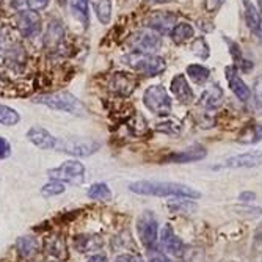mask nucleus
Returning <instances> with one entry per match:
<instances>
[{
  "label": "nucleus",
  "mask_w": 262,
  "mask_h": 262,
  "mask_svg": "<svg viewBox=\"0 0 262 262\" xmlns=\"http://www.w3.org/2000/svg\"><path fill=\"white\" fill-rule=\"evenodd\" d=\"M129 190L137 195H146V196H174V198H187V200H196L201 196L200 192L195 188L168 181H138L129 185Z\"/></svg>",
  "instance_id": "obj_1"
},
{
  "label": "nucleus",
  "mask_w": 262,
  "mask_h": 262,
  "mask_svg": "<svg viewBox=\"0 0 262 262\" xmlns=\"http://www.w3.org/2000/svg\"><path fill=\"white\" fill-rule=\"evenodd\" d=\"M33 102L46 105V107L57 110V112L71 113V115H85L86 113V108H85L83 102L69 91H57V93H49V94H39V96H35Z\"/></svg>",
  "instance_id": "obj_2"
},
{
  "label": "nucleus",
  "mask_w": 262,
  "mask_h": 262,
  "mask_svg": "<svg viewBox=\"0 0 262 262\" xmlns=\"http://www.w3.org/2000/svg\"><path fill=\"white\" fill-rule=\"evenodd\" d=\"M0 58L13 68L26 64V47L10 27L0 29Z\"/></svg>",
  "instance_id": "obj_3"
},
{
  "label": "nucleus",
  "mask_w": 262,
  "mask_h": 262,
  "mask_svg": "<svg viewBox=\"0 0 262 262\" xmlns=\"http://www.w3.org/2000/svg\"><path fill=\"white\" fill-rule=\"evenodd\" d=\"M121 61L129 66L132 71L135 73H140V74H145V76H149V77H154V76H159L162 74L163 71L166 69V63L162 57H157L154 54H145V52H130V54H126Z\"/></svg>",
  "instance_id": "obj_4"
},
{
  "label": "nucleus",
  "mask_w": 262,
  "mask_h": 262,
  "mask_svg": "<svg viewBox=\"0 0 262 262\" xmlns=\"http://www.w3.org/2000/svg\"><path fill=\"white\" fill-rule=\"evenodd\" d=\"M101 148V143L93 138H80V137H64L57 138L55 151L76 156V157H86L94 154Z\"/></svg>",
  "instance_id": "obj_5"
},
{
  "label": "nucleus",
  "mask_w": 262,
  "mask_h": 262,
  "mask_svg": "<svg viewBox=\"0 0 262 262\" xmlns=\"http://www.w3.org/2000/svg\"><path fill=\"white\" fill-rule=\"evenodd\" d=\"M143 104H145V107L149 112H152L154 115H159V116L170 115L171 107H173L168 91H166L162 85H152V86L146 88L145 93H143Z\"/></svg>",
  "instance_id": "obj_6"
},
{
  "label": "nucleus",
  "mask_w": 262,
  "mask_h": 262,
  "mask_svg": "<svg viewBox=\"0 0 262 262\" xmlns=\"http://www.w3.org/2000/svg\"><path fill=\"white\" fill-rule=\"evenodd\" d=\"M137 234L138 239L148 251H154L159 242V223L154 213L146 210L137 219Z\"/></svg>",
  "instance_id": "obj_7"
},
{
  "label": "nucleus",
  "mask_w": 262,
  "mask_h": 262,
  "mask_svg": "<svg viewBox=\"0 0 262 262\" xmlns=\"http://www.w3.org/2000/svg\"><path fill=\"white\" fill-rule=\"evenodd\" d=\"M47 176L52 181L80 185L85 181V166L82 162L77 160H66L61 165L55 166V168H51L47 171Z\"/></svg>",
  "instance_id": "obj_8"
},
{
  "label": "nucleus",
  "mask_w": 262,
  "mask_h": 262,
  "mask_svg": "<svg viewBox=\"0 0 262 262\" xmlns=\"http://www.w3.org/2000/svg\"><path fill=\"white\" fill-rule=\"evenodd\" d=\"M127 42L137 52L151 54V52H156L160 49V46L163 44V39H162L160 33L146 27V29H141V30H137L135 33H132L129 36Z\"/></svg>",
  "instance_id": "obj_9"
},
{
  "label": "nucleus",
  "mask_w": 262,
  "mask_h": 262,
  "mask_svg": "<svg viewBox=\"0 0 262 262\" xmlns=\"http://www.w3.org/2000/svg\"><path fill=\"white\" fill-rule=\"evenodd\" d=\"M16 24H17L19 35L22 38H33L41 33V27H42L41 16L38 14V11H33L30 8L17 14Z\"/></svg>",
  "instance_id": "obj_10"
},
{
  "label": "nucleus",
  "mask_w": 262,
  "mask_h": 262,
  "mask_svg": "<svg viewBox=\"0 0 262 262\" xmlns=\"http://www.w3.org/2000/svg\"><path fill=\"white\" fill-rule=\"evenodd\" d=\"M64 42V27L63 24L57 19H51L47 24L44 36H42V44L44 49L49 54H57Z\"/></svg>",
  "instance_id": "obj_11"
},
{
  "label": "nucleus",
  "mask_w": 262,
  "mask_h": 262,
  "mask_svg": "<svg viewBox=\"0 0 262 262\" xmlns=\"http://www.w3.org/2000/svg\"><path fill=\"white\" fill-rule=\"evenodd\" d=\"M160 241V248L163 250V253L166 256L171 257H182L185 253V245L184 242L179 239V237L174 234V231L171 229L170 225H165L162 228V232L159 235Z\"/></svg>",
  "instance_id": "obj_12"
},
{
  "label": "nucleus",
  "mask_w": 262,
  "mask_h": 262,
  "mask_svg": "<svg viewBox=\"0 0 262 262\" xmlns=\"http://www.w3.org/2000/svg\"><path fill=\"white\" fill-rule=\"evenodd\" d=\"M44 256L51 262H63L68 259V247L61 234L47 235L44 241Z\"/></svg>",
  "instance_id": "obj_13"
},
{
  "label": "nucleus",
  "mask_w": 262,
  "mask_h": 262,
  "mask_svg": "<svg viewBox=\"0 0 262 262\" xmlns=\"http://www.w3.org/2000/svg\"><path fill=\"white\" fill-rule=\"evenodd\" d=\"M225 76L228 80V86L234 93V96L241 102H248L251 99V91L248 85L244 82V79L239 74V69L235 66H226L225 68Z\"/></svg>",
  "instance_id": "obj_14"
},
{
  "label": "nucleus",
  "mask_w": 262,
  "mask_h": 262,
  "mask_svg": "<svg viewBox=\"0 0 262 262\" xmlns=\"http://www.w3.org/2000/svg\"><path fill=\"white\" fill-rule=\"evenodd\" d=\"M174 22L176 14L168 11H154L146 17V27L160 35H165L171 27H174Z\"/></svg>",
  "instance_id": "obj_15"
},
{
  "label": "nucleus",
  "mask_w": 262,
  "mask_h": 262,
  "mask_svg": "<svg viewBox=\"0 0 262 262\" xmlns=\"http://www.w3.org/2000/svg\"><path fill=\"white\" fill-rule=\"evenodd\" d=\"M170 88H171L174 99L179 104L188 105V104L193 102V99H195L193 90H192V86H190V83L187 82V77L184 74H176L171 79V86Z\"/></svg>",
  "instance_id": "obj_16"
},
{
  "label": "nucleus",
  "mask_w": 262,
  "mask_h": 262,
  "mask_svg": "<svg viewBox=\"0 0 262 262\" xmlns=\"http://www.w3.org/2000/svg\"><path fill=\"white\" fill-rule=\"evenodd\" d=\"M27 138L33 146L39 149H55L57 145V137H54L49 130L39 126L30 127L27 132Z\"/></svg>",
  "instance_id": "obj_17"
},
{
  "label": "nucleus",
  "mask_w": 262,
  "mask_h": 262,
  "mask_svg": "<svg viewBox=\"0 0 262 262\" xmlns=\"http://www.w3.org/2000/svg\"><path fill=\"white\" fill-rule=\"evenodd\" d=\"M110 90L118 96H129L137 86V79L129 73H115L110 79Z\"/></svg>",
  "instance_id": "obj_18"
},
{
  "label": "nucleus",
  "mask_w": 262,
  "mask_h": 262,
  "mask_svg": "<svg viewBox=\"0 0 262 262\" xmlns=\"http://www.w3.org/2000/svg\"><path fill=\"white\" fill-rule=\"evenodd\" d=\"M262 165V151H251L245 154L234 156L225 160L223 166L226 168H254Z\"/></svg>",
  "instance_id": "obj_19"
},
{
  "label": "nucleus",
  "mask_w": 262,
  "mask_h": 262,
  "mask_svg": "<svg viewBox=\"0 0 262 262\" xmlns=\"http://www.w3.org/2000/svg\"><path fill=\"white\" fill-rule=\"evenodd\" d=\"M206 156H207V151L203 146L195 145V146H190L184 151L168 154L165 157V162H168V163H192V162L203 160Z\"/></svg>",
  "instance_id": "obj_20"
},
{
  "label": "nucleus",
  "mask_w": 262,
  "mask_h": 262,
  "mask_svg": "<svg viewBox=\"0 0 262 262\" xmlns=\"http://www.w3.org/2000/svg\"><path fill=\"white\" fill-rule=\"evenodd\" d=\"M223 102H225V91L217 83L204 90L203 94L200 96V105L207 110H215V108L222 107Z\"/></svg>",
  "instance_id": "obj_21"
},
{
  "label": "nucleus",
  "mask_w": 262,
  "mask_h": 262,
  "mask_svg": "<svg viewBox=\"0 0 262 262\" xmlns=\"http://www.w3.org/2000/svg\"><path fill=\"white\" fill-rule=\"evenodd\" d=\"M74 248L79 253H93L102 248L104 242L99 235H90V234H82V235H76L74 237Z\"/></svg>",
  "instance_id": "obj_22"
},
{
  "label": "nucleus",
  "mask_w": 262,
  "mask_h": 262,
  "mask_svg": "<svg viewBox=\"0 0 262 262\" xmlns=\"http://www.w3.org/2000/svg\"><path fill=\"white\" fill-rule=\"evenodd\" d=\"M39 248L38 239L35 235H22L16 241V250L22 259H32Z\"/></svg>",
  "instance_id": "obj_23"
},
{
  "label": "nucleus",
  "mask_w": 262,
  "mask_h": 262,
  "mask_svg": "<svg viewBox=\"0 0 262 262\" xmlns=\"http://www.w3.org/2000/svg\"><path fill=\"white\" fill-rule=\"evenodd\" d=\"M262 140V124L259 123H251L247 124L237 135V141L242 145H256Z\"/></svg>",
  "instance_id": "obj_24"
},
{
  "label": "nucleus",
  "mask_w": 262,
  "mask_h": 262,
  "mask_svg": "<svg viewBox=\"0 0 262 262\" xmlns=\"http://www.w3.org/2000/svg\"><path fill=\"white\" fill-rule=\"evenodd\" d=\"M244 10H245V22L248 29L254 35H260V11L250 0H244Z\"/></svg>",
  "instance_id": "obj_25"
},
{
  "label": "nucleus",
  "mask_w": 262,
  "mask_h": 262,
  "mask_svg": "<svg viewBox=\"0 0 262 262\" xmlns=\"http://www.w3.org/2000/svg\"><path fill=\"white\" fill-rule=\"evenodd\" d=\"M170 36L174 44H185L195 36V29L188 22H179L170 30Z\"/></svg>",
  "instance_id": "obj_26"
},
{
  "label": "nucleus",
  "mask_w": 262,
  "mask_h": 262,
  "mask_svg": "<svg viewBox=\"0 0 262 262\" xmlns=\"http://www.w3.org/2000/svg\"><path fill=\"white\" fill-rule=\"evenodd\" d=\"M69 10L73 16L86 29L90 24V11H88V0H69Z\"/></svg>",
  "instance_id": "obj_27"
},
{
  "label": "nucleus",
  "mask_w": 262,
  "mask_h": 262,
  "mask_svg": "<svg viewBox=\"0 0 262 262\" xmlns=\"http://www.w3.org/2000/svg\"><path fill=\"white\" fill-rule=\"evenodd\" d=\"M225 39H226V42L229 46V52H231V55H232V58L235 61V68L239 69V71H242V73H248L250 69H253V63L248 61L247 58H244L239 44L231 41V39H228V38H225Z\"/></svg>",
  "instance_id": "obj_28"
},
{
  "label": "nucleus",
  "mask_w": 262,
  "mask_h": 262,
  "mask_svg": "<svg viewBox=\"0 0 262 262\" xmlns=\"http://www.w3.org/2000/svg\"><path fill=\"white\" fill-rule=\"evenodd\" d=\"M94 11H96V16L99 19L101 24L107 26L112 20V14H113V5L112 0H94Z\"/></svg>",
  "instance_id": "obj_29"
},
{
  "label": "nucleus",
  "mask_w": 262,
  "mask_h": 262,
  "mask_svg": "<svg viewBox=\"0 0 262 262\" xmlns=\"http://www.w3.org/2000/svg\"><path fill=\"white\" fill-rule=\"evenodd\" d=\"M187 76L192 79L195 83H198V85H203V83H206L207 80H209V77H210V71L206 68V66H203V64H200V63H195V64H188L187 66Z\"/></svg>",
  "instance_id": "obj_30"
},
{
  "label": "nucleus",
  "mask_w": 262,
  "mask_h": 262,
  "mask_svg": "<svg viewBox=\"0 0 262 262\" xmlns=\"http://www.w3.org/2000/svg\"><path fill=\"white\" fill-rule=\"evenodd\" d=\"M86 195H88V198H91V200L108 201V200H112V190L108 188L107 184H104V182H96V184H93V185L88 188Z\"/></svg>",
  "instance_id": "obj_31"
},
{
  "label": "nucleus",
  "mask_w": 262,
  "mask_h": 262,
  "mask_svg": "<svg viewBox=\"0 0 262 262\" xmlns=\"http://www.w3.org/2000/svg\"><path fill=\"white\" fill-rule=\"evenodd\" d=\"M19 121L20 115L14 108L0 104V126H16Z\"/></svg>",
  "instance_id": "obj_32"
},
{
  "label": "nucleus",
  "mask_w": 262,
  "mask_h": 262,
  "mask_svg": "<svg viewBox=\"0 0 262 262\" xmlns=\"http://www.w3.org/2000/svg\"><path fill=\"white\" fill-rule=\"evenodd\" d=\"M168 209L171 212H176V213H193L198 206L195 203H192L190 200H174V201H170L168 203Z\"/></svg>",
  "instance_id": "obj_33"
},
{
  "label": "nucleus",
  "mask_w": 262,
  "mask_h": 262,
  "mask_svg": "<svg viewBox=\"0 0 262 262\" xmlns=\"http://www.w3.org/2000/svg\"><path fill=\"white\" fill-rule=\"evenodd\" d=\"M64 182H60V181H51L47 182L42 188H41V195L44 198H52V196H57V195H61L64 193Z\"/></svg>",
  "instance_id": "obj_34"
},
{
  "label": "nucleus",
  "mask_w": 262,
  "mask_h": 262,
  "mask_svg": "<svg viewBox=\"0 0 262 262\" xmlns=\"http://www.w3.org/2000/svg\"><path fill=\"white\" fill-rule=\"evenodd\" d=\"M192 52L200 58V60H206L209 58L210 55V51H209V46L206 42L204 38H196L192 44Z\"/></svg>",
  "instance_id": "obj_35"
},
{
  "label": "nucleus",
  "mask_w": 262,
  "mask_h": 262,
  "mask_svg": "<svg viewBox=\"0 0 262 262\" xmlns=\"http://www.w3.org/2000/svg\"><path fill=\"white\" fill-rule=\"evenodd\" d=\"M157 130L160 132H165V134H171V135H178L181 132V124L174 120H166V121H162L156 126Z\"/></svg>",
  "instance_id": "obj_36"
},
{
  "label": "nucleus",
  "mask_w": 262,
  "mask_h": 262,
  "mask_svg": "<svg viewBox=\"0 0 262 262\" xmlns=\"http://www.w3.org/2000/svg\"><path fill=\"white\" fill-rule=\"evenodd\" d=\"M11 156V145L10 141L4 137H0V160L8 159Z\"/></svg>",
  "instance_id": "obj_37"
},
{
  "label": "nucleus",
  "mask_w": 262,
  "mask_h": 262,
  "mask_svg": "<svg viewBox=\"0 0 262 262\" xmlns=\"http://www.w3.org/2000/svg\"><path fill=\"white\" fill-rule=\"evenodd\" d=\"M223 4H225V0H204V7L207 13H217Z\"/></svg>",
  "instance_id": "obj_38"
},
{
  "label": "nucleus",
  "mask_w": 262,
  "mask_h": 262,
  "mask_svg": "<svg viewBox=\"0 0 262 262\" xmlns=\"http://www.w3.org/2000/svg\"><path fill=\"white\" fill-rule=\"evenodd\" d=\"M51 4V0H29V8L33 11H41Z\"/></svg>",
  "instance_id": "obj_39"
},
{
  "label": "nucleus",
  "mask_w": 262,
  "mask_h": 262,
  "mask_svg": "<svg viewBox=\"0 0 262 262\" xmlns=\"http://www.w3.org/2000/svg\"><path fill=\"white\" fill-rule=\"evenodd\" d=\"M11 7L16 10V11H26L29 10V0H10Z\"/></svg>",
  "instance_id": "obj_40"
},
{
  "label": "nucleus",
  "mask_w": 262,
  "mask_h": 262,
  "mask_svg": "<svg viewBox=\"0 0 262 262\" xmlns=\"http://www.w3.org/2000/svg\"><path fill=\"white\" fill-rule=\"evenodd\" d=\"M116 262H141V259L135 254H121L116 257Z\"/></svg>",
  "instance_id": "obj_41"
},
{
  "label": "nucleus",
  "mask_w": 262,
  "mask_h": 262,
  "mask_svg": "<svg viewBox=\"0 0 262 262\" xmlns=\"http://www.w3.org/2000/svg\"><path fill=\"white\" fill-rule=\"evenodd\" d=\"M239 200L241 201H245V203L254 201L256 200V193H253V192H244V193L239 195Z\"/></svg>",
  "instance_id": "obj_42"
},
{
  "label": "nucleus",
  "mask_w": 262,
  "mask_h": 262,
  "mask_svg": "<svg viewBox=\"0 0 262 262\" xmlns=\"http://www.w3.org/2000/svg\"><path fill=\"white\" fill-rule=\"evenodd\" d=\"M86 262H108V259H107L104 254H94V256H91Z\"/></svg>",
  "instance_id": "obj_43"
},
{
  "label": "nucleus",
  "mask_w": 262,
  "mask_h": 262,
  "mask_svg": "<svg viewBox=\"0 0 262 262\" xmlns=\"http://www.w3.org/2000/svg\"><path fill=\"white\" fill-rule=\"evenodd\" d=\"M256 93H257V96L262 98V79H259L256 82Z\"/></svg>",
  "instance_id": "obj_44"
},
{
  "label": "nucleus",
  "mask_w": 262,
  "mask_h": 262,
  "mask_svg": "<svg viewBox=\"0 0 262 262\" xmlns=\"http://www.w3.org/2000/svg\"><path fill=\"white\" fill-rule=\"evenodd\" d=\"M58 2H60L61 5H68V2H69V0H58Z\"/></svg>",
  "instance_id": "obj_45"
},
{
  "label": "nucleus",
  "mask_w": 262,
  "mask_h": 262,
  "mask_svg": "<svg viewBox=\"0 0 262 262\" xmlns=\"http://www.w3.org/2000/svg\"><path fill=\"white\" fill-rule=\"evenodd\" d=\"M262 11V10H260ZM260 38H262V14H260V35H259Z\"/></svg>",
  "instance_id": "obj_46"
},
{
  "label": "nucleus",
  "mask_w": 262,
  "mask_h": 262,
  "mask_svg": "<svg viewBox=\"0 0 262 262\" xmlns=\"http://www.w3.org/2000/svg\"><path fill=\"white\" fill-rule=\"evenodd\" d=\"M149 262H159V260H157V259H156V257H152V259H151V260H149Z\"/></svg>",
  "instance_id": "obj_47"
},
{
  "label": "nucleus",
  "mask_w": 262,
  "mask_h": 262,
  "mask_svg": "<svg viewBox=\"0 0 262 262\" xmlns=\"http://www.w3.org/2000/svg\"><path fill=\"white\" fill-rule=\"evenodd\" d=\"M154 2H165V0H154Z\"/></svg>",
  "instance_id": "obj_48"
}]
</instances>
